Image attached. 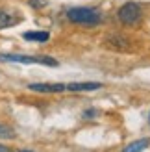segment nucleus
Wrapping results in <instances>:
<instances>
[{"label":"nucleus","instance_id":"obj_1","mask_svg":"<svg viewBox=\"0 0 150 152\" xmlns=\"http://www.w3.org/2000/svg\"><path fill=\"white\" fill-rule=\"evenodd\" d=\"M67 19L72 24L78 26H98L104 20V15L96 7H87V6H76L67 10Z\"/></svg>","mask_w":150,"mask_h":152},{"label":"nucleus","instance_id":"obj_2","mask_svg":"<svg viewBox=\"0 0 150 152\" xmlns=\"http://www.w3.org/2000/svg\"><path fill=\"white\" fill-rule=\"evenodd\" d=\"M2 61L9 63H35V65H44V67H58L59 61L50 56H26V54H0Z\"/></svg>","mask_w":150,"mask_h":152},{"label":"nucleus","instance_id":"obj_3","mask_svg":"<svg viewBox=\"0 0 150 152\" xmlns=\"http://www.w3.org/2000/svg\"><path fill=\"white\" fill-rule=\"evenodd\" d=\"M141 17H143V10L137 2H126L117 11V19L122 26H135Z\"/></svg>","mask_w":150,"mask_h":152},{"label":"nucleus","instance_id":"obj_4","mask_svg":"<svg viewBox=\"0 0 150 152\" xmlns=\"http://www.w3.org/2000/svg\"><path fill=\"white\" fill-rule=\"evenodd\" d=\"M28 89L35 93H63L67 91V83H30Z\"/></svg>","mask_w":150,"mask_h":152},{"label":"nucleus","instance_id":"obj_5","mask_svg":"<svg viewBox=\"0 0 150 152\" xmlns=\"http://www.w3.org/2000/svg\"><path fill=\"white\" fill-rule=\"evenodd\" d=\"M100 87H102L100 82H72V83H67V91H71V93L96 91V89H100Z\"/></svg>","mask_w":150,"mask_h":152},{"label":"nucleus","instance_id":"obj_6","mask_svg":"<svg viewBox=\"0 0 150 152\" xmlns=\"http://www.w3.org/2000/svg\"><path fill=\"white\" fill-rule=\"evenodd\" d=\"M106 47L113 48V50H128L130 48V39L124 35H109L106 39Z\"/></svg>","mask_w":150,"mask_h":152},{"label":"nucleus","instance_id":"obj_7","mask_svg":"<svg viewBox=\"0 0 150 152\" xmlns=\"http://www.w3.org/2000/svg\"><path fill=\"white\" fill-rule=\"evenodd\" d=\"M19 22H20V17H15L9 11H6L4 7H0V30L15 26V24H19Z\"/></svg>","mask_w":150,"mask_h":152},{"label":"nucleus","instance_id":"obj_8","mask_svg":"<svg viewBox=\"0 0 150 152\" xmlns=\"http://www.w3.org/2000/svg\"><path fill=\"white\" fill-rule=\"evenodd\" d=\"M148 147H150V139L148 137H141V139H135V141L128 143L121 152H143Z\"/></svg>","mask_w":150,"mask_h":152},{"label":"nucleus","instance_id":"obj_9","mask_svg":"<svg viewBox=\"0 0 150 152\" xmlns=\"http://www.w3.org/2000/svg\"><path fill=\"white\" fill-rule=\"evenodd\" d=\"M26 41H35V43H47L50 39V34L48 32H26L24 35Z\"/></svg>","mask_w":150,"mask_h":152},{"label":"nucleus","instance_id":"obj_10","mask_svg":"<svg viewBox=\"0 0 150 152\" xmlns=\"http://www.w3.org/2000/svg\"><path fill=\"white\" fill-rule=\"evenodd\" d=\"M17 134L11 126H6V124H0V139H15Z\"/></svg>","mask_w":150,"mask_h":152},{"label":"nucleus","instance_id":"obj_11","mask_svg":"<svg viewBox=\"0 0 150 152\" xmlns=\"http://www.w3.org/2000/svg\"><path fill=\"white\" fill-rule=\"evenodd\" d=\"M28 4L33 7V10H43V7L48 6V0H28Z\"/></svg>","mask_w":150,"mask_h":152},{"label":"nucleus","instance_id":"obj_12","mask_svg":"<svg viewBox=\"0 0 150 152\" xmlns=\"http://www.w3.org/2000/svg\"><path fill=\"white\" fill-rule=\"evenodd\" d=\"M82 117H84V119H95V117H98V110L89 108V110H85L84 113H82Z\"/></svg>","mask_w":150,"mask_h":152},{"label":"nucleus","instance_id":"obj_13","mask_svg":"<svg viewBox=\"0 0 150 152\" xmlns=\"http://www.w3.org/2000/svg\"><path fill=\"white\" fill-rule=\"evenodd\" d=\"M0 152H9V148H7L6 145H0Z\"/></svg>","mask_w":150,"mask_h":152},{"label":"nucleus","instance_id":"obj_14","mask_svg":"<svg viewBox=\"0 0 150 152\" xmlns=\"http://www.w3.org/2000/svg\"><path fill=\"white\" fill-rule=\"evenodd\" d=\"M19 152H33V150H28V148H24V150H19Z\"/></svg>","mask_w":150,"mask_h":152},{"label":"nucleus","instance_id":"obj_15","mask_svg":"<svg viewBox=\"0 0 150 152\" xmlns=\"http://www.w3.org/2000/svg\"><path fill=\"white\" fill-rule=\"evenodd\" d=\"M148 123H150V113H148Z\"/></svg>","mask_w":150,"mask_h":152}]
</instances>
